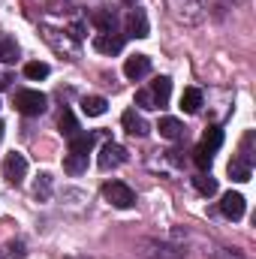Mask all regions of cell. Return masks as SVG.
<instances>
[{
    "label": "cell",
    "mask_w": 256,
    "mask_h": 259,
    "mask_svg": "<svg viewBox=\"0 0 256 259\" xmlns=\"http://www.w3.org/2000/svg\"><path fill=\"white\" fill-rule=\"evenodd\" d=\"M103 199L115 208H133L136 205V193L130 190L124 181H106L103 184Z\"/></svg>",
    "instance_id": "cell-1"
},
{
    "label": "cell",
    "mask_w": 256,
    "mask_h": 259,
    "mask_svg": "<svg viewBox=\"0 0 256 259\" xmlns=\"http://www.w3.org/2000/svg\"><path fill=\"white\" fill-rule=\"evenodd\" d=\"M46 94H39V91H18L15 94V112H21V115H42L46 112Z\"/></svg>",
    "instance_id": "cell-2"
},
{
    "label": "cell",
    "mask_w": 256,
    "mask_h": 259,
    "mask_svg": "<svg viewBox=\"0 0 256 259\" xmlns=\"http://www.w3.org/2000/svg\"><path fill=\"white\" fill-rule=\"evenodd\" d=\"M24 175H27V160H24V154H6V160H3V178L9 181V184H21L24 181Z\"/></svg>",
    "instance_id": "cell-3"
},
{
    "label": "cell",
    "mask_w": 256,
    "mask_h": 259,
    "mask_svg": "<svg viewBox=\"0 0 256 259\" xmlns=\"http://www.w3.org/2000/svg\"><path fill=\"white\" fill-rule=\"evenodd\" d=\"M97 163H100V169H115V166L127 163V148H121L118 142H106V145L100 148Z\"/></svg>",
    "instance_id": "cell-4"
},
{
    "label": "cell",
    "mask_w": 256,
    "mask_h": 259,
    "mask_svg": "<svg viewBox=\"0 0 256 259\" xmlns=\"http://www.w3.org/2000/svg\"><path fill=\"white\" fill-rule=\"evenodd\" d=\"M244 208H247V202H244V196L241 193H223V199H220V211L229 217V220H241L244 217Z\"/></svg>",
    "instance_id": "cell-5"
},
{
    "label": "cell",
    "mask_w": 256,
    "mask_h": 259,
    "mask_svg": "<svg viewBox=\"0 0 256 259\" xmlns=\"http://www.w3.org/2000/svg\"><path fill=\"white\" fill-rule=\"evenodd\" d=\"M151 33V24H148V15L142 12V9H133L127 15V36L133 39H145Z\"/></svg>",
    "instance_id": "cell-6"
},
{
    "label": "cell",
    "mask_w": 256,
    "mask_h": 259,
    "mask_svg": "<svg viewBox=\"0 0 256 259\" xmlns=\"http://www.w3.org/2000/svg\"><path fill=\"white\" fill-rule=\"evenodd\" d=\"M148 72H151V58L148 55H133V58L124 61V75H127L130 81H139Z\"/></svg>",
    "instance_id": "cell-7"
},
{
    "label": "cell",
    "mask_w": 256,
    "mask_h": 259,
    "mask_svg": "<svg viewBox=\"0 0 256 259\" xmlns=\"http://www.w3.org/2000/svg\"><path fill=\"white\" fill-rule=\"evenodd\" d=\"M121 124H124V130H127L130 136H148V133H151L148 121H145L136 109H127V112L121 115Z\"/></svg>",
    "instance_id": "cell-8"
},
{
    "label": "cell",
    "mask_w": 256,
    "mask_h": 259,
    "mask_svg": "<svg viewBox=\"0 0 256 259\" xmlns=\"http://www.w3.org/2000/svg\"><path fill=\"white\" fill-rule=\"evenodd\" d=\"M151 97H154V106H157V109L169 106V97H172V78H169V75L154 78V84H151Z\"/></svg>",
    "instance_id": "cell-9"
},
{
    "label": "cell",
    "mask_w": 256,
    "mask_h": 259,
    "mask_svg": "<svg viewBox=\"0 0 256 259\" xmlns=\"http://www.w3.org/2000/svg\"><path fill=\"white\" fill-rule=\"evenodd\" d=\"M94 49L103 52V55H118V52L124 49V39L115 36V33H97V36H94Z\"/></svg>",
    "instance_id": "cell-10"
},
{
    "label": "cell",
    "mask_w": 256,
    "mask_h": 259,
    "mask_svg": "<svg viewBox=\"0 0 256 259\" xmlns=\"http://www.w3.org/2000/svg\"><path fill=\"white\" fill-rule=\"evenodd\" d=\"M18 42L9 33H0V64H15L18 61Z\"/></svg>",
    "instance_id": "cell-11"
},
{
    "label": "cell",
    "mask_w": 256,
    "mask_h": 259,
    "mask_svg": "<svg viewBox=\"0 0 256 259\" xmlns=\"http://www.w3.org/2000/svg\"><path fill=\"white\" fill-rule=\"evenodd\" d=\"M106 109H109L106 97H84V100H81V112H84L88 118H100V115H106Z\"/></svg>",
    "instance_id": "cell-12"
},
{
    "label": "cell",
    "mask_w": 256,
    "mask_h": 259,
    "mask_svg": "<svg viewBox=\"0 0 256 259\" xmlns=\"http://www.w3.org/2000/svg\"><path fill=\"white\" fill-rule=\"evenodd\" d=\"M91 148H94V136H91V133H75V136L69 139V154H81V157H88Z\"/></svg>",
    "instance_id": "cell-13"
},
{
    "label": "cell",
    "mask_w": 256,
    "mask_h": 259,
    "mask_svg": "<svg viewBox=\"0 0 256 259\" xmlns=\"http://www.w3.org/2000/svg\"><path fill=\"white\" fill-rule=\"evenodd\" d=\"M181 109H184L187 115H196V112L202 109V91H199V88H187V91L181 94Z\"/></svg>",
    "instance_id": "cell-14"
},
{
    "label": "cell",
    "mask_w": 256,
    "mask_h": 259,
    "mask_svg": "<svg viewBox=\"0 0 256 259\" xmlns=\"http://www.w3.org/2000/svg\"><path fill=\"white\" fill-rule=\"evenodd\" d=\"M94 24L100 27V33H115V12L112 9H97L94 12Z\"/></svg>",
    "instance_id": "cell-15"
},
{
    "label": "cell",
    "mask_w": 256,
    "mask_h": 259,
    "mask_svg": "<svg viewBox=\"0 0 256 259\" xmlns=\"http://www.w3.org/2000/svg\"><path fill=\"white\" fill-rule=\"evenodd\" d=\"M157 130H160V136H163V139H178V136L184 133V127H181V121H178V118H160Z\"/></svg>",
    "instance_id": "cell-16"
},
{
    "label": "cell",
    "mask_w": 256,
    "mask_h": 259,
    "mask_svg": "<svg viewBox=\"0 0 256 259\" xmlns=\"http://www.w3.org/2000/svg\"><path fill=\"white\" fill-rule=\"evenodd\" d=\"M229 178L232 181H250V163H244L241 157L229 160Z\"/></svg>",
    "instance_id": "cell-17"
},
{
    "label": "cell",
    "mask_w": 256,
    "mask_h": 259,
    "mask_svg": "<svg viewBox=\"0 0 256 259\" xmlns=\"http://www.w3.org/2000/svg\"><path fill=\"white\" fill-rule=\"evenodd\" d=\"M220 145H223V130H220V127H208V130H205V136H202V148L214 154Z\"/></svg>",
    "instance_id": "cell-18"
},
{
    "label": "cell",
    "mask_w": 256,
    "mask_h": 259,
    "mask_svg": "<svg viewBox=\"0 0 256 259\" xmlns=\"http://www.w3.org/2000/svg\"><path fill=\"white\" fill-rule=\"evenodd\" d=\"M58 127H61V133H64L66 139H72V136L78 133V121H75V115H72L69 109H64L61 118H58Z\"/></svg>",
    "instance_id": "cell-19"
},
{
    "label": "cell",
    "mask_w": 256,
    "mask_h": 259,
    "mask_svg": "<svg viewBox=\"0 0 256 259\" xmlns=\"http://www.w3.org/2000/svg\"><path fill=\"white\" fill-rule=\"evenodd\" d=\"M193 187H196V193H202V196H214L217 193V181H214L211 175H205V172L193 178Z\"/></svg>",
    "instance_id": "cell-20"
},
{
    "label": "cell",
    "mask_w": 256,
    "mask_h": 259,
    "mask_svg": "<svg viewBox=\"0 0 256 259\" xmlns=\"http://www.w3.org/2000/svg\"><path fill=\"white\" fill-rule=\"evenodd\" d=\"M64 169L69 175H78V172H84L88 169V157H81V154H69L64 160Z\"/></svg>",
    "instance_id": "cell-21"
},
{
    "label": "cell",
    "mask_w": 256,
    "mask_h": 259,
    "mask_svg": "<svg viewBox=\"0 0 256 259\" xmlns=\"http://www.w3.org/2000/svg\"><path fill=\"white\" fill-rule=\"evenodd\" d=\"M52 69H49V64H42V61H30V64L24 66V75L27 78H33V81H39V78H46Z\"/></svg>",
    "instance_id": "cell-22"
},
{
    "label": "cell",
    "mask_w": 256,
    "mask_h": 259,
    "mask_svg": "<svg viewBox=\"0 0 256 259\" xmlns=\"http://www.w3.org/2000/svg\"><path fill=\"white\" fill-rule=\"evenodd\" d=\"M0 256H3V259H24V256H27V250H24V244H21V241H6V244H3V250H0Z\"/></svg>",
    "instance_id": "cell-23"
},
{
    "label": "cell",
    "mask_w": 256,
    "mask_h": 259,
    "mask_svg": "<svg viewBox=\"0 0 256 259\" xmlns=\"http://www.w3.org/2000/svg\"><path fill=\"white\" fill-rule=\"evenodd\" d=\"M193 163H196L202 172H208V169H211V163H214V154H211V151H205V148L199 145V148L193 151Z\"/></svg>",
    "instance_id": "cell-24"
},
{
    "label": "cell",
    "mask_w": 256,
    "mask_h": 259,
    "mask_svg": "<svg viewBox=\"0 0 256 259\" xmlns=\"http://www.w3.org/2000/svg\"><path fill=\"white\" fill-rule=\"evenodd\" d=\"M33 193H36V199H49L52 196V175H39L36 178V184H33Z\"/></svg>",
    "instance_id": "cell-25"
},
{
    "label": "cell",
    "mask_w": 256,
    "mask_h": 259,
    "mask_svg": "<svg viewBox=\"0 0 256 259\" xmlns=\"http://www.w3.org/2000/svg\"><path fill=\"white\" fill-rule=\"evenodd\" d=\"M136 106H142V109H157L151 91H139V94H136Z\"/></svg>",
    "instance_id": "cell-26"
},
{
    "label": "cell",
    "mask_w": 256,
    "mask_h": 259,
    "mask_svg": "<svg viewBox=\"0 0 256 259\" xmlns=\"http://www.w3.org/2000/svg\"><path fill=\"white\" fill-rule=\"evenodd\" d=\"M124 3H127V6H136V3H139V0H124Z\"/></svg>",
    "instance_id": "cell-27"
},
{
    "label": "cell",
    "mask_w": 256,
    "mask_h": 259,
    "mask_svg": "<svg viewBox=\"0 0 256 259\" xmlns=\"http://www.w3.org/2000/svg\"><path fill=\"white\" fill-rule=\"evenodd\" d=\"M0 139H3V121H0Z\"/></svg>",
    "instance_id": "cell-28"
}]
</instances>
